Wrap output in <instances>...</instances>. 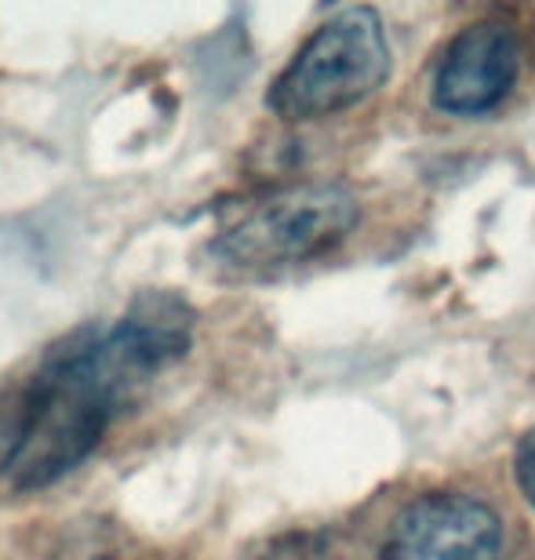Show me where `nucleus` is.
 Instances as JSON below:
<instances>
[{
  "label": "nucleus",
  "mask_w": 535,
  "mask_h": 560,
  "mask_svg": "<svg viewBox=\"0 0 535 560\" xmlns=\"http://www.w3.org/2000/svg\"><path fill=\"white\" fill-rule=\"evenodd\" d=\"M517 73V33L496 19L474 22L444 48L438 81H433V103L455 117L488 114L514 92Z\"/></svg>",
  "instance_id": "5"
},
{
  "label": "nucleus",
  "mask_w": 535,
  "mask_h": 560,
  "mask_svg": "<svg viewBox=\"0 0 535 560\" xmlns=\"http://www.w3.org/2000/svg\"><path fill=\"white\" fill-rule=\"evenodd\" d=\"M389 77L386 30L372 8H347L306 37L266 106L281 120H317L357 106Z\"/></svg>",
  "instance_id": "3"
},
{
  "label": "nucleus",
  "mask_w": 535,
  "mask_h": 560,
  "mask_svg": "<svg viewBox=\"0 0 535 560\" xmlns=\"http://www.w3.org/2000/svg\"><path fill=\"white\" fill-rule=\"evenodd\" d=\"M379 560H503V524L481 499L430 491L394 517Z\"/></svg>",
  "instance_id": "4"
},
{
  "label": "nucleus",
  "mask_w": 535,
  "mask_h": 560,
  "mask_svg": "<svg viewBox=\"0 0 535 560\" xmlns=\"http://www.w3.org/2000/svg\"><path fill=\"white\" fill-rule=\"evenodd\" d=\"M357 222V200L339 183H292L237 211L208 244L219 270L266 277L332 252Z\"/></svg>",
  "instance_id": "2"
},
{
  "label": "nucleus",
  "mask_w": 535,
  "mask_h": 560,
  "mask_svg": "<svg viewBox=\"0 0 535 560\" xmlns=\"http://www.w3.org/2000/svg\"><path fill=\"white\" fill-rule=\"evenodd\" d=\"M514 474H517V485L525 491V499L535 506V425L521 436L517 444V458H514Z\"/></svg>",
  "instance_id": "6"
},
{
  "label": "nucleus",
  "mask_w": 535,
  "mask_h": 560,
  "mask_svg": "<svg viewBox=\"0 0 535 560\" xmlns=\"http://www.w3.org/2000/svg\"><path fill=\"white\" fill-rule=\"evenodd\" d=\"M194 324L178 291L150 288L117 320H92L51 342L22 378L0 386V480L40 491L84 466L153 378L189 353Z\"/></svg>",
  "instance_id": "1"
}]
</instances>
